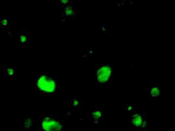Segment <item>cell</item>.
I'll use <instances>...</instances> for the list:
<instances>
[{
  "instance_id": "obj_8",
  "label": "cell",
  "mask_w": 175,
  "mask_h": 131,
  "mask_svg": "<svg viewBox=\"0 0 175 131\" xmlns=\"http://www.w3.org/2000/svg\"><path fill=\"white\" fill-rule=\"evenodd\" d=\"M20 39H21V43H24L25 42H26V40L27 39V36L25 34L21 35L20 36Z\"/></svg>"
},
{
  "instance_id": "obj_7",
  "label": "cell",
  "mask_w": 175,
  "mask_h": 131,
  "mask_svg": "<svg viewBox=\"0 0 175 131\" xmlns=\"http://www.w3.org/2000/svg\"><path fill=\"white\" fill-rule=\"evenodd\" d=\"M99 112H100L99 111H96L95 112H94L93 114V118L94 119H96V120H98V119L99 120L100 117H102V112H101V113H99Z\"/></svg>"
},
{
  "instance_id": "obj_6",
  "label": "cell",
  "mask_w": 175,
  "mask_h": 131,
  "mask_svg": "<svg viewBox=\"0 0 175 131\" xmlns=\"http://www.w3.org/2000/svg\"><path fill=\"white\" fill-rule=\"evenodd\" d=\"M151 94L152 97H157L160 94V90L159 87L157 86H154L151 90Z\"/></svg>"
},
{
  "instance_id": "obj_2",
  "label": "cell",
  "mask_w": 175,
  "mask_h": 131,
  "mask_svg": "<svg viewBox=\"0 0 175 131\" xmlns=\"http://www.w3.org/2000/svg\"><path fill=\"white\" fill-rule=\"evenodd\" d=\"M37 86L40 90L46 92H52L55 87L54 81L47 76L41 77L37 81Z\"/></svg>"
},
{
  "instance_id": "obj_4",
  "label": "cell",
  "mask_w": 175,
  "mask_h": 131,
  "mask_svg": "<svg viewBox=\"0 0 175 131\" xmlns=\"http://www.w3.org/2000/svg\"><path fill=\"white\" fill-rule=\"evenodd\" d=\"M145 122L146 121L143 115L139 114H136L134 115L132 118V123L134 126L138 128L144 127V124L146 123Z\"/></svg>"
},
{
  "instance_id": "obj_1",
  "label": "cell",
  "mask_w": 175,
  "mask_h": 131,
  "mask_svg": "<svg viewBox=\"0 0 175 131\" xmlns=\"http://www.w3.org/2000/svg\"><path fill=\"white\" fill-rule=\"evenodd\" d=\"M42 127L46 131H55L61 128L62 125L58 120L52 117H45L41 121Z\"/></svg>"
},
{
  "instance_id": "obj_5",
  "label": "cell",
  "mask_w": 175,
  "mask_h": 131,
  "mask_svg": "<svg viewBox=\"0 0 175 131\" xmlns=\"http://www.w3.org/2000/svg\"><path fill=\"white\" fill-rule=\"evenodd\" d=\"M6 73V76L7 77H8L9 79H12L13 77H15L16 75L15 73V71L14 70L13 67H8L7 69V70L5 71Z\"/></svg>"
},
{
  "instance_id": "obj_3",
  "label": "cell",
  "mask_w": 175,
  "mask_h": 131,
  "mask_svg": "<svg viewBox=\"0 0 175 131\" xmlns=\"http://www.w3.org/2000/svg\"><path fill=\"white\" fill-rule=\"evenodd\" d=\"M112 69L109 66H103L100 67L97 72V78L101 83H105L111 75Z\"/></svg>"
}]
</instances>
